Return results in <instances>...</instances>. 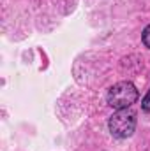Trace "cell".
Listing matches in <instances>:
<instances>
[{
  "mask_svg": "<svg viewBox=\"0 0 150 151\" xmlns=\"http://www.w3.org/2000/svg\"><path fill=\"white\" fill-rule=\"evenodd\" d=\"M106 99L113 109H127L138 100V90L131 81H120L108 90Z\"/></svg>",
  "mask_w": 150,
  "mask_h": 151,
  "instance_id": "6da1fadb",
  "label": "cell"
},
{
  "mask_svg": "<svg viewBox=\"0 0 150 151\" xmlns=\"http://www.w3.org/2000/svg\"><path fill=\"white\" fill-rule=\"evenodd\" d=\"M108 128L113 137H118V139L131 137L136 128V113L129 107L118 109L115 114H111V118L108 121Z\"/></svg>",
  "mask_w": 150,
  "mask_h": 151,
  "instance_id": "7a4b0ae2",
  "label": "cell"
},
{
  "mask_svg": "<svg viewBox=\"0 0 150 151\" xmlns=\"http://www.w3.org/2000/svg\"><path fill=\"white\" fill-rule=\"evenodd\" d=\"M141 109H143L145 113H150V90L147 91V95H145V99L141 100Z\"/></svg>",
  "mask_w": 150,
  "mask_h": 151,
  "instance_id": "3957f363",
  "label": "cell"
},
{
  "mask_svg": "<svg viewBox=\"0 0 150 151\" xmlns=\"http://www.w3.org/2000/svg\"><path fill=\"white\" fill-rule=\"evenodd\" d=\"M143 42H145V46L150 49V25L143 30Z\"/></svg>",
  "mask_w": 150,
  "mask_h": 151,
  "instance_id": "277c9868",
  "label": "cell"
}]
</instances>
